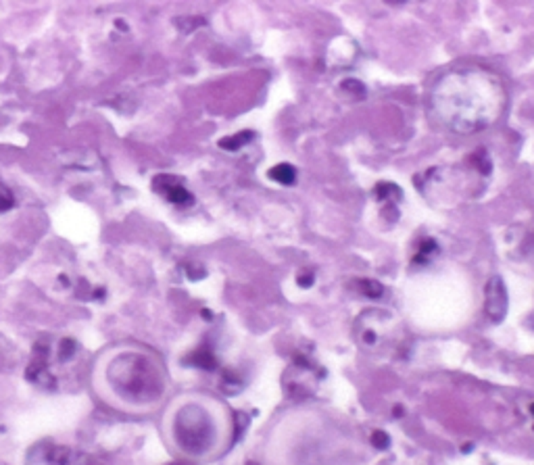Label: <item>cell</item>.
I'll use <instances>...</instances> for the list:
<instances>
[{
	"mask_svg": "<svg viewBox=\"0 0 534 465\" xmlns=\"http://www.w3.org/2000/svg\"><path fill=\"white\" fill-rule=\"evenodd\" d=\"M109 380L127 401H152L163 393V376L159 368L140 353L117 357L109 370Z\"/></svg>",
	"mask_w": 534,
	"mask_h": 465,
	"instance_id": "obj_1",
	"label": "cell"
},
{
	"mask_svg": "<svg viewBox=\"0 0 534 465\" xmlns=\"http://www.w3.org/2000/svg\"><path fill=\"white\" fill-rule=\"evenodd\" d=\"M173 436L182 451L190 455H203L213 441V426L207 411L198 405L182 407L173 422Z\"/></svg>",
	"mask_w": 534,
	"mask_h": 465,
	"instance_id": "obj_2",
	"label": "cell"
},
{
	"mask_svg": "<svg viewBox=\"0 0 534 465\" xmlns=\"http://www.w3.org/2000/svg\"><path fill=\"white\" fill-rule=\"evenodd\" d=\"M508 290H505V284L499 276L491 278L487 282V288H485V309H487V315L493 324H501L508 315Z\"/></svg>",
	"mask_w": 534,
	"mask_h": 465,
	"instance_id": "obj_3",
	"label": "cell"
},
{
	"mask_svg": "<svg viewBox=\"0 0 534 465\" xmlns=\"http://www.w3.org/2000/svg\"><path fill=\"white\" fill-rule=\"evenodd\" d=\"M152 190L159 192L165 200L178 205V207H188L194 203V196L184 188L182 180L173 178V175H157L152 180Z\"/></svg>",
	"mask_w": 534,
	"mask_h": 465,
	"instance_id": "obj_4",
	"label": "cell"
},
{
	"mask_svg": "<svg viewBox=\"0 0 534 465\" xmlns=\"http://www.w3.org/2000/svg\"><path fill=\"white\" fill-rule=\"evenodd\" d=\"M267 178L282 184V186H292L297 182V169L290 163H280L267 171Z\"/></svg>",
	"mask_w": 534,
	"mask_h": 465,
	"instance_id": "obj_5",
	"label": "cell"
},
{
	"mask_svg": "<svg viewBox=\"0 0 534 465\" xmlns=\"http://www.w3.org/2000/svg\"><path fill=\"white\" fill-rule=\"evenodd\" d=\"M253 138H255V134H253L251 129H244V132H238V134H234V136L221 138V140H219V146H221L223 150L234 152V150H240L242 146H246Z\"/></svg>",
	"mask_w": 534,
	"mask_h": 465,
	"instance_id": "obj_6",
	"label": "cell"
},
{
	"mask_svg": "<svg viewBox=\"0 0 534 465\" xmlns=\"http://www.w3.org/2000/svg\"><path fill=\"white\" fill-rule=\"evenodd\" d=\"M186 361L192 363L194 368H201V370H215V368H217V361H215L213 353H211L209 349H205V347H203V349H196L194 353H190Z\"/></svg>",
	"mask_w": 534,
	"mask_h": 465,
	"instance_id": "obj_7",
	"label": "cell"
},
{
	"mask_svg": "<svg viewBox=\"0 0 534 465\" xmlns=\"http://www.w3.org/2000/svg\"><path fill=\"white\" fill-rule=\"evenodd\" d=\"M374 194L378 196V200H399L403 196L401 188L397 184H391V182H380L376 188H374Z\"/></svg>",
	"mask_w": 534,
	"mask_h": 465,
	"instance_id": "obj_8",
	"label": "cell"
},
{
	"mask_svg": "<svg viewBox=\"0 0 534 465\" xmlns=\"http://www.w3.org/2000/svg\"><path fill=\"white\" fill-rule=\"evenodd\" d=\"M359 290L370 299H378V297H382L384 286L376 280H359Z\"/></svg>",
	"mask_w": 534,
	"mask_h": 465,
	"instance_id": "obj_9",
	"label": "cell"
},
{
	"mask_svg": "<svg viewBox=\"0 0 534 465\" xmlns=\"http://www.w3.org/2000/svg\"><path fill=\"white\" fill-rule=\"evenodd\" d=\"M13 205H15L13 192H10L6 186H2V184H0V213H4V211L13 209Z\"/></svg>",
	"mask_w": 534,
	"mask_h": 465,
	"instance_id": "obj_10",
	"label": "cell"
},
{
	"mask_svg": "<svg viewBox=\"0 0 534 465\" xmlns=\"http://www.w3.org/2000/svg\"><path fill=\"white\" fill-rule=\"evenodd\" d=\"M372 445H374L376 449L384 451V449H388L391 439H388V434H386L384 430H374V434H372Z\"/></svg>",
	"mask_w": 534,
	"mask_h": 465,
	"instance_id": "obj_11",
	"label": "cell"
},
{
	"mask_svg": "<svg viewBox=\"0 0 534 465\" xmlns=\"http://www.w3.org/2000/svg\"><path fill=\"white\" fill-rule=\"evenodd\" d=\"M437 249H439V246H437V242H434L432 238L424 240V242H422V249H420V255L416 257V261H424V259L428 261V255L437 253Z\"/></svg>",
	"mask_w": 534,
	"mask_h": 465,
	"instance_id": "obj_12",
	"label": "cell"
},
{
	"mask_svg": "<svg viewBox=\"0 0 534 465\" xmlns=\"http://www.w3.org/2000/svg\"><path fill=\"white\" fill-rule=\"evenodd\" d=\"M472 159L476 161V165H474V167H478L482 173H489V171H491V161L487 159V152H485V150H480V152H478V155H474Z\"/></svg>",
	"mask_w": 534,
	"mask_h": 465,
	"instance_id": "obj_13",
	"label": "cell"
},
{
	"mask_svg": "<svg viewBox=\"0 0 534 465\" xmlns=\"http://www.w3.org/2000/svg\"><path fill=\"white\" fill-rule=\"evenodd\" d=\"M75 353V342L73 340H63L61 342V361H65V359H71V355Z\"/></svg>",
	"mask_w": 534,
	"mask_h": 465,
	"instance_id": "obj_14",
	"label": "cell"
},
{
	"mask_svg": "<svg viewBox=\"0 0 534 465\" xmlns=\"http://www.w3.org/2000/svg\"><path fill=\"white\" fill-rule=\"evenodd\" d=\"M343 88H345V90H351V92H355L357 96L366 92V90H363V86H361L357 79H347V81L343 84Z\"/></svg>",
	"mask_w": 534,
	"mask_h": 465,
	"instance_id": "obj_15",
	"label": "cell"
},
{
	"mask_svg": "<svg viewBox=\"0 0 534 465\" xmlns=\"http://www.w3.org/2000/svg\"><path fill=\"white\" fill-rule=\"evenodd\" d=\"M299 286L301 288H311L313 286V274H301L299 276Z\"/></svg>",
	"mask_w": 534,
	"mask_h": 465,
	"instance_id": "obj_16",
	"label": "cell"
},
{
	"mask_svg": "<svg viewBox=\"0 0 534 465\" xmlns=\"http://www.w3.org/2000/svg\"><path fill=\"white\" fill-rule=\"evenodd\" d=\"M171 465H182V464H171Z\"/></svg>",
	"mask_w": 534,
	"mask_h": 465,
	"instance_id": "obj_17",
	"label": "cell"
},
{
	"mask_svg": "<svg viewBox=\"0 0 534 465\" xmlns=\"http://www.w3.org/2000/svg\"><path fill=\"white\" fill-rule=\"evenodd\" d=\"M246 465H257V464H246Z\"/></svg>",
	"mask_w": 534,
	"mask_h": 465,
	"instance_id": "obj_18",
	"label": "cell"
}]
</instances>
